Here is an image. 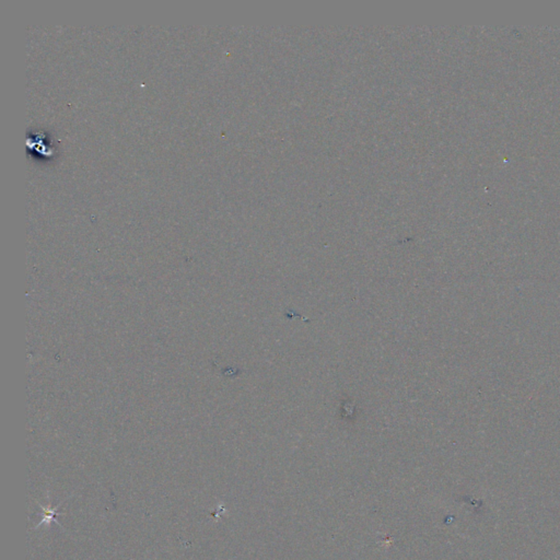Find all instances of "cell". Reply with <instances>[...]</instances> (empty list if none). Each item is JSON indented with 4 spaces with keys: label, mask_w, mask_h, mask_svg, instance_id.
<instances>
[{
    "label": "cell",
    "mask_w": 560,
    "mask_h": 560,
    "mask_svg": "<svg viewBox=\"0 0 560 560\" xmlns=\"http://www.w3.org/2000/svg\"><path fill=\"white\" fill-rule=\"evenodd\" d=\"M38 505H39L41 509H42V514H41V516H42V520H41V522L35 526V529L39 528V526H41V525H43L44 523L46 524V526H49V524H51L52 522H55L57 525L62 526L61 523L56 520V516L59 514V513H58V507H59L62 504H59L58 506L55 507V508H53L49 504H48L47 507L42 506L41 504H38Z\"/></svg>",
    "instance_id": "obj_1"
}]
</instances>
